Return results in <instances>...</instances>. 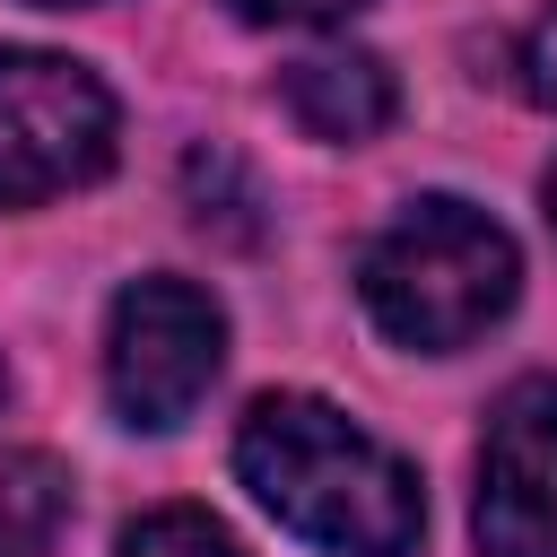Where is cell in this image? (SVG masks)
<instances>
[{"instance_id":"8","label":"cell","mask_w":557,"mask_h":557,"mask_svg":"<svg viewBox=\"0 0 557 557\" xmlns=\"http://www.w3.org/2000/svg\"><path fill=\"white\" fill-rule=\"evenodd\" d=\"M113 557H244V540L218 513H200V505H157V513H139L122 531Z\"/></svg>"},{"instance_id":"11","label":"cell","mask_w":557,"mask_h":557,"mask_svg":"<svg viewBox=\"0 0 557 557\" xmlns=\"http://www.w3.org/2000/svg\"><path fill=\"white\" fill-rule=\"evenodd\" d=\"M540 200H548V226H557V165H548V183H540Z\"/></svg>"},{"instance_id":"6","label":"cell","mask_w":557,"mask_h":557,"mask_svg":"<svg viewBox=\"0 0 557 557\" xmlns=\"http://www.w3.org/2000/svg\"><path fill=\"white\" fill-rule=\"evenodd\" d=\"M287 113L305 122V139L357 148L400 113V87H392V70L374 52H313V61L287 70Z\"/></svg>"},{"instance_id":"3","label":"cell","mask_w":557,"mask_h":557,"mask_svg":"<svg viewBox=\"0 0 557 557\" xmlns=\"http://www.w3.org/2000/svg\"><path fill=\"white\" fill-rule=\"evenodd\" d=\"M113 165V96L87 61L0 44V209L61 200Z\"/></svg>"},{"instance_id":"7","label":"cell","mask_w":557,"mask_h":557,"mask_svg":"<svg viewBox=\"0 0 557 557\" xmlns=\"http://www.w3.org/2000/svg\"><path fill=\"white\" fill-rule=\"evenodd\" d=\"M70 531V470L52 453L0 461V557H61Z\"/></svg>"},{"instance_id":"5","label":"cell","mask_w":557,"mask_h":557,"mask_svg":"<svg viewBox=\"0 0 557 557\" xmlns=\"http://www.w3.org/2000/svg\"><path fill=\"white\" fill-rule=\"evenodd\" d=\"M479 557H557V374L505 383L479 444Z\"/></svg>"},{"instance_id":"12","label":"cell","mask_w":557,"mask_h":557,"mask_svg":"<svg viewBox=\"0 0 557 557\" xmlns=\"http://www.w3.org/2000/svg\"><path fill=\"white\" fill-rule=\"evenodd\" d=\"M35 9H70V0H35Z\"/></svg>"},{"instance_id":"9","label":"cell","mask_w":557,"mask_h":557,"mask_svg":"<svg viewBox=\"0 0 557 557\" xmlns=\"http://www.w3.org/2000/svg\"><path fill=\"white\" fill-rule=\"evenodd\" d=\"M244 26H339V17H357L366 0H226Z\"/></svg>"},{"instance_id":"2","label":"cell","mask_w":557,"mask_h":557,"mask_svg":"<svg viewBox=\"0 0 557 557\" xmlns=\"http://www.w3.org/2000/svg\"><path fill=\"white\" fill-rule=\"evenodd\" d=\"M357 296H366L383 339H400L418 357H453V348H470L479 331H496L513 313L522 252L487 209H470L453 191H426L366 244Z\"/></svg>"},{"instance_id":"4","label":"cell","mask_w":557,"mask_h":557,"mask_svg":"<svg viewBox=\"0 0 557 557\" xmlns=\"http://www.w3.org/2000/svg\"><path fill=\"white\" fill-rule=\"evenodd\" d=\"M226 366V313L209 287L157 270V278H131L113 296V322H104V392L122 409V426H183L209 383Z\"/></svg>"},{"instance_id":"1","label":"cell","mask_w":557,"mask_h":557,"mask_svg":"<svg viewBox=\"0 0 557 557\" xmlns=\"http://www.w3.org/2000/svg\"><path fill=\"white\" fill-rule=\"evenodd\" d=\"M235 479L270 522L331 557H409L426 531L418 470L322 392H261L235 426Z\"/></svg>"},{"instance_id":"10","label":"cell","mask_w":557,"mask_h":557,"mask_svg":"<svg viewBox=\"0 0 557 557\" xmlns=\"http://www.w3.org/2000/svg\"><path fill=\"white\" fill-rule=\"evenodd\" d=\"M522 96L557 113V9L531 17V35H522Z\"/></svg>"}]
</instances>
